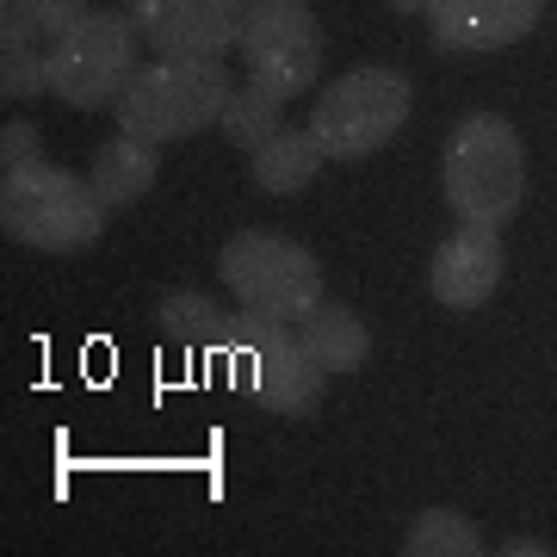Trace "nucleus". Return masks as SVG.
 Here are the masks:
<instances>
[{
	"instance_id": "obj_1",
	"label": "nucleus",
	"mask_w": 557,
	"mask_h": 557,
	"mask_svg": "<svg viewBox=\"0 0 557 557\" xmlns=\"http://www.w3.org/2000/svg\"><path fill=\"white\" fill-rule=\"evenodd\" d=\"M236 94V81L223 69V57H156L137 62V75L124 81V94L112 100L124 137H143L168 149L223 124V106Z\"/></svg>"
},
{
	"instance_id": "obj_2",
	"label": "nucleus",
	"mask_w": 557,
	"mask_h": 557,
	"mask_svg": "<svg viewBox=\"0 0 557 557\" xmlns=\"http://www.w3.org/2000/svg\"><path fill=\"white\" fill-rule=\"evenodd\" d=\"M106 211L112 205L94 193L87 174H69L57 161H20L0 180V230L20 248L44 255H81L106 236Z\"/></svg>"
},
{
	"instance_id": "obj_3",
	"label": "nucleus",
	"mask_w": 557,
	"mask_h": 557,
	"mask_svg": "<svg viewBox=\"0 0 557 557\" xmlns=\"http://www.w3.org/2000/svg\"><path fill=\"white\" fill-rule=\"evenodd\" d=\"M440 186L446 205L458 211V223H483L502 230L527 205V149L520 131L496 112H471L453 124L446 156H440Z\"/></svg>"
},
{
	"instance_id": "obj_4",
	"label": "nucleus",
	"mask_w": 557,
	"mask_h": 557,
	"mask_svg": "<svg viewBox=\"0 0 557 557\" xmlns=\"http://www.w3.org/2000/svg\"><path fill=\"white\" fill-rule=\"evenodd\" d=\"M223 384H236L248 403H260L267 416L304 421L322 409V372L317 359L304 354V341L292 335V322L255 317V310H236L230 317V341H223L218 359Z\"/></svg>"
},
{
	"instance_id": "obj_5",
	"label": "nucleus",
	"mask_w": 557,
	"mask_h": 557,
	"mask_svg": "<svg viewBox=\"0 0 557 557\" xmlns=\"http://www.w3.org/2000/svg\"><path fill=\"white\" fill-rule=\"evenodd\" d=\"M218 278L230 285V298L242 310L292 322V329L322 304V267L310 260V248H298L292 236H273V230H236L218 255Z\"/></svg>"
},
{
	"instance_id": "obj_6",
	"label": "nucleus",
	"mask_w": 557,
	"mask_h": 557,
	"mask_svg": "<svg viewBox=\"0 0 557 557\" xmlns=\"http://www.w3.org/2000/svg\"><path fill=\"white\" fill-rule=\"evenodd\" d=\"M409 100H416L409 75L384 69V62L354 69L310 106V137L322 143L329 161H366L409 124Z\"/></svg>"
},
{
	"instance_id": "obj_7",
	"label": "nucleus",
	"mask_w": 557,
	"mask_h": 557,
	"mask_svg": "<svg viewBox=\"0 0 557 557\" xmlns=\"http://www.w3.org/2000/svg\"><path fill=\"white\" fill-rule=\"evenodd\" d=\"M137 50L143 32L131 13L94 7L87 20H75L50 44V94L75 112H100L124 94V81L137 75Z\"/></svg>"
},
{
	"instance_id": "obj_8",
	"label": "nucleus",
	"mask_w": 557,
	"mask_h": 557,
	"mask_svg": "<svg viewBox=\"0 0 557 557\" xmlns=\"http://www.w3.org/2000/svg\"><path fill=\"white\" fill-rule=\"evenodd\" d=\"M242 62L273 100H304L322 75V25L304 0H248L242 7Z\"/></svg>"
},
{
	"instance_id": "obj_9",
	"label": "nucleus",
	"mask_w": 557,
	"mask_h": 557,
	"mask_svg": "<svg viewBox=\"0 0 557 557\" xmlns=\"http://www.w3.org/2000/svg\"><path fill=\"white\" fill-rule=\"evenodd\" d=\"M143 44L156 57H223L242 50V0H131Z\"/></svg>"
},
{
	"instance_id": "obj_10",
	"label": "nucleus",
	"mask_w": 557,
	"mask_h": 557,
	"mask_svg": "<svg viewBox=\"0 0 557 557\" xmlns=\"http://www.w3.org/2000/svg\"><path fill=\"white\" fill-rule=\"evenodd\" d=\"M545 0H434L428 7V38L446 57H478V50H508L539 25Z\"/></svg>"
},
{
	"instance_id": "obj_11",
	"label": "nucleus",
	"mask_w": 557,
	"mask_h": 557,
	"mask_svg": "<svg viewBox=\"0 0 557 557\" xmlns=\"http://www.w3.org/2000/svg\"><path fill=\"white\" fill-rule=\"evenodd\" d=\"M496 285H502V230L458 223L428 260V292L446 310H483L496 298Z\"/></svg>"
},
{
	"instance_id": "obj_12",
	"label": "nucleus",
	"mask_w": 557,
	"mask_h": 557,
	"mask_svg": "<svg viewBox=\"0 0 557 557\" xmlns=\"http://www.w3.org/2000/svg\"><path fill=\"white\" fill-rule=\"evenodd\" d=\"M87 180H94V193H100L112 211H124V205L149 199V186L161 180V149L143 137H106L100 149H94V168H87Z\"/></svg>"
},
{
	"instance_id": "obj_13",
	"label": "nucleus",
	"mask_w": 557,
	"mask_h": 557,
	"mask_svg": "<svg viewBox=\"0 0 557 557\" xmlns=\"http://www.w3.org/2000/svg\"><path fill=\"white\" fill-rule=\"evenodd\" d=\"M298 341L329 379H335V372H359L366 354H372V329H366L359 310H347V304H317V310L298 322Z\"/></svg>"
},
{
	"instance_id": "obj_14",
	"label": "nucleus",
	"mask_w": 557,
	"mask_h": 557,
	"mask_svg": "<svg viewBox=\"0 0 557 557\" xmlns=\"http://www.w3.org/2000/svg\"><path fill=\"white\" fill-rule=\"evenodd\" d=\"M156 322H161V335L174 341V347H186V354L211 359V366L223 359L230 317H223V310L205 298V292H193V285H174V292H161V298H156Z\"/></svg>"
},
{
	"instance_id": "obj_15",
	"label": "nucleus",
	"mask_w": 557,
	"mask_h": 557,
	"mask_svg": "<svg viewBox=\"0 0 557 557\" xmlns=\"http://www.w3.org/2000/svg\"><path fill=\"white\" fill-rule=\"evenodd\" d=\"M322 161L329 156H322V143L310 137V131H278V137H267L255 156H248V174H255L260 193H278V199H285V193H304V186L322 174Z\"/></svg>"
},
{
	"instance_id": "obj_16",
	"label": "nucleus",
	"mask_w": 557,
	"mask_h": 557,
	"mask_svg": "<svg viewBox=\"0 0 557 557\" xmlns=\"http://www.w3.org/2000/svg\"><path fill=\"white\" fill-rule=\"evenodd\" d=\"M403 552L409 557H478L490 552L478 533V520H465L458 508H421L403 533Z\"/></svg>"
},
{
	"instance_id": "obj_17",
	"label": "nucleus",
	"mask_w": 557,
	"mask_h": 557,
	"mask_svg": "<svg viewBox=\"0 0 557 557\" xmlns=\"http://www.w3.org/2000/svg\"><path fill=\"white\" fill-rule=\"evenodd\" d=\"M278 112H285V100H273L267 87H255V81H248V87H236V94H230L218 131L236 143V149H248V156H255L267 137H278V131H285V119H278Z\"/></svg>"
},
{
	"instance_id": "obj_18",
	"label": "nucleus",
	"mask_w": 557,
	"mask_h": 557,
	"mask_svg": "<svg viewBox=\"0 0 557 557\" xmlns=\"http://www.w3.org/2000/svg\"><path fill=\"white\" fill-rule=\"evenodd\" d=\"M0 94L44 100L50 94V44H0Z\"/></svg>"
},
{
	"instance_id": "obj_19",
	"label": "nucleus",
	"mask_w": 557,
	"mask_h": 557,
	"mask_svg": "<svg viewBox=\"0 0 557 557\" xmlns=\"http://www.w3.org/2000/svg\"><path fill=\"white\" fill-rule=\"evenodd\" d=\"M94 13V0H32V20H38V38L44 44H57L62 32L75 20H87Z\"/></svg>"
},
{
	"instance_id": "obj_20",
	"label": "nucleus",
	"mask_w": 557,
	"mask_h": 557,
	"mask_svg": "<svg viewBox=\"0 0 557 557\" xmlns=\"http://www.w3.org/2000/svg\"><path fill=\"white\" fill-rule=\"evenodd\" d=\"M38 149H44V131L38 124H7V131H0V161H7V168H20V161H38Z\"/></svg>"
},
{
	"instance_id": "obj_21",
	"label": "nucleus",
	"mask_w": 557,
	"mask_h": 557,
	"mask_svg": "<svg viewBox=\"0 0 557 557\" xmlns=\"http://www.w3.org/2000/svg\"><path fill=\"white\" fill-rule=\"evenodd\" d=\"M502 557H545L552 552V545H545V539H508V545H496Z\"/></svg>"
},
{
	"instance_id": "obj_22",
	"label": "nucleus",
	"mask_w": 557,
	"mask_h": 557,
	"mask_svg": "<svg viewBox=\"0 0 557 557\" xmlns=\"http://www.w3.org/2000/svg\"><path fill=\"white\" fill-rule=\"evenodd\" d=\"M391 7H397V13H428L434 0H391Z\"/></svg>"
},
{
	"instance_id": "obj_23",
	"label": "nucleus",
	"mask_w": 557,
	"mask_h": 557,
	"mask_svg": "<svg viewBox=\"0 0 557 557\" xmlns=\"http://www.w3.org/2000/svg\"><path fill=\"white\" fill-rule=\"evenodd\" d=\"M242 7H248V0H242Z\"/></svg>"
}]
</instances>
